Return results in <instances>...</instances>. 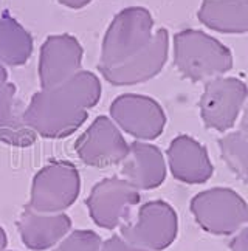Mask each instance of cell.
Listing matches in <instances>:
<instances>
[{"mask_svg": "<svg viewBox=\"0 0 248 251\" xmlns=\"http://www.w3.org/2000/svg\"><path fill=\"white\" fill-rule=\"evenodd\" d=\"M101 98L99 79L81 70L69 81L33 95L25 109L26 124L45 138H65L87 120V110Z\"/></svg>", "mask_w": 248, "mask_h": 251, "instance_id": "obj_1", "label": "cell"}, {"mask_svg": "<svg viewBox=\"0 0 248 251\" xmlns=\"http://www.w3.org/2000/svg\"><path fill=\"white\" fill-rule=\"evenodd\" d=\"M174 64L191 81H209L231 69L233 57L226 47L197 30H185L174 37Z\"/></svg>", "mask_w": 248, "mask_h": 251, "instance_id": "obj_2", "label": "cell"}, {"mask_svg": "<svg viewBox=\"0 0 248 251\" xmlns=\"http://www.w3.org/2000/svg\"><path fill=\"white\" fill-rule=\"evenodd\" d=\"M154 37V19L145 8L132 6L115 16L104 34L98 69L126 62L148 47Z\"/></svg>", "mask_w": 248, "mask_h": 251, "instance_id": "obj_3", "label": "cell"}, {"mask_svg": "<svg viewBox=\"0 0 248 251\" xmlns=\"http://www.w3.org/2000/svg\"><path fill=\"white\" fill-rule=\"evenodd\" d=\"M191 212L198 226L216 236H231L248 224V205L236 191L206 189L191 201Z\"/></svg>", "mask_w": 248, "mask_h": 251, "instance_id": "obj_4", "label": "cell"}, {"mask_svg": "<svg viewBox=\"0 0 248 251\" xmlns=\"http://www.w3.org/2000/svg\"><path fill=\"white\" fill-rule=\"evenodd\" d=\"M178 219L175 209L163 200L149 201L138 211L135 220H126L121 225V237L130 245L146 250L161 251L177 237Z\"/></svg>", "mask_w": 248, "mask_h": 251, "instance_id": "obj_5", "label": "cell"}, {"mask_svg": "<svg viewBox=\"0 0 248 251\" xmlns=\"http://www.w3.org/2000/svg\"><path fill=\"white\" fill-rule=\"evenodd\" d=\"M79 174L69 161H51L36 176L30 206L39 212H61L74 203Z\"/></svg>", "mask_w": 248, "mask_h": 251, "instance_id": "obj_6", "label": "cell"}, {"mask_svg": "<svg viewBox=\"0 0 248 251\" xmlns=\"http://www.w3.org/2000/svg\"><path fill=\"white\" fill-rule=\"evenodd\" d=\"M248 96L247 85L236 78H214L205 85L200 115L206 127L219 132L231 129L242 113Z\"/></svg>", "mask_w": 248, "mask_h": 251, "instance_id": "obj_7", "label": "cell"}, {"mask_svg": "<svg viewBox=\"0 0 248 251\" xmlns=\"http://www.w3.org/2000/svg\"><path fill=\"white\" fill-rule=\"evenodd\" d=\"M112 121L137 141H149L163 132L166 117L160 104L143 95H121L110 105Z\"/></svg>", "mask_w": 248, "mask_h": 251, "instance_id": "obj_8", "label": "cell"}, {"mask_svg": "<svg viewBox=\"0 0 248 251\" xmlns=\"http://www.w3.org/2000/svg\"><path fill=\"white\" fill-rule=\"evenodd\" d=\"M140 201V192L124 178L112 177L98 183L87 199L93 222L101 228L113 229L130 219V209Z\"/></svg>", "mask_w": 248, "mask_h": 251, "instance_id": "obj_9", "label": "cell"}, {"mask_svg": "<svg viewBox=\"0 0 248 251\" xmlns=\"http://www.w3.org/2000/svg\"><path fill=\"white\" fill-rule=\"evenodd\" d=\"M74 151L85 165L106 168L124 160L129 144L110 118L98 117L78 138Z\"/></svg>", "mask_w": 248, "mask_h": 251, "instance_id": "obj_10", "label": "cell"}, {"mask_svg": "<svg viewBox=\"0 0 248 251\" xmlns=\"http://www.w3.org/2000/svg\"><path fill=\"white\" fill-rule=\"evenodd\" d=\"M169 36L165 28L154 33L148 47L133 54L130 59L110 69H98L101 76L112 85H135L157 76L168 59Z\"/></svg>", "mask_w": 248, "mask_h": 251, "instance_id": "obj_11", "label": "cell"}, {"mask_svg": "<svg viewBox=\"0 0 248 251\" xmlns=\"http://www.w3.org/2000/svg\"><path fill=\"white\" fill-rule=\"evenodd\" d=\"M84 50L78 39L70 34L47 37L39 53L41 89H53L81 72Z\"/></svg>", "mask_w": 248, "mask_h": 251, "instance_id": "obj_12", "label": "cell"}, {"mask_svg": "<svg viewBox=\"0 0 248 251\" xmlns=\"http://www.w3.org/2000/svg\"><path fill=\"white\" fill-rule=\"evenodd\" d=\"M121 176L133 188L154 189L165 181L166 161L158 148L146 141H133L121 161Z\"/></svg>", "mask_w": 248, "mask_h": 251, "instance_id": "obj_13", "label": "cell"}, {"mask_svg": "<svg viewBox=\"0 0 248 251\" xmlns=\"http://www.w3.org/2000/svg\"><path fill=\"white\" fill-rule=\"evenodd\" d=\"M168 165L174 178L188 185H202L214 171L206 149L188 135H180L169 144Z\"/></svg>", "mask_w": 248, "mask_h": 251, "instance_id": "obj_14", "label": "cell"}, {"mask_svg": "<svg viewBox=\"0 0 248 251\" xmlns=\"http://www.w3.org/2000/svg\"><path fill=\"white\" fill-rule=\"evenodd\" d=\"M72 229V219L64 212H39L25 205L19 219V233L24 244L34 251L51 248Z\"/></svg>", "mask_w": 248, "mask_h": 251, "instance_id": "obj_15", "label": "cell"}, {"mask_svg": "<svg viewBox=\"0 0 248 251\" xmlns=\"http://www.w3.org/2000/svg\"><path fill=\"white\" fill-rule=\"evenodd\" d=\"M22 101L16 98V85L6 82L0 89V141L17 148H28L36 143L37 133L26 124Z\"/></svg>", "mask_w": 248, "mask_h": 251, "instance_id": "obj_16", "label": "cell"}, {"mask_svg": "<svg viewBox=\"0 0 248 251\" xmlns=\"http://www.w3.org/2000/svg\"><path fill=\"white\" fill-rule=\"evenodd\" d=\"M203 25L221 33L248 31V0H205L198 9Z\"/></svg>", "mask_w": 248, "mask_h": 251, "instance_id": "obj_17", "label": "cell"}, {"mask_svg": "<svg viewBox=\"0 0 248 251\" xmlns=\"http://www.w3.org/2000/svg\"><path fill=\"white\" fill-rule=\"evenodd\" d=\"M33 53V37L9 13L0 16V64L21 67Z\"/></svg>", "mask_w": 248, "mask_h": 251, "instance_id": "obj_18", "label": "cell"}, {"mask_svg": "<svg viewBox=\"0 0 248 251\" xmlns=\"http://www.w3.org/2000/svg\"><path fill=\"white\" fill-rule=\"evenodd\" d=\"M222 158L237 178L248 183V140L239 132L228 133L219 141Z\"/></svg>", "mask_w": 248, "mask_h": 251, "instance_id": "obj_19", "label": "cell"}, {"mask_svg": "<svg viewBox=\"0 0 248 251\" xmlns=\"http://www.w3.org/2000/svg\"><path fill=\"white\" fill-rule=\"evenodd\" d=\"M102 240L93 231H74L64 237L54 251H99Z\"/></svg>", "mask_w": 248, "mask_h": 251, "instance_id": "obj_20", "label": "cell"}, {"mask_svg": "<svg viewBox=\"0 0 248 251\" xmlns=\"http://www.w3.org/2000/svg\"><path fill=\"white\" fill-rule=\"evenodd\" d=\"M99 251H146V250H141V248L130 245L120 236H113L112 239L101 244Z\"/></svg>", "mask_w": 248, "mask_h": 251, "instance_id": "obj_21", "label": "cell"}, {"mask_svg": "<svg viewBox=\"0 0 248 251\" xmlns=\"http://www.w3.org/2000/svg\"><path fill=\"white\" fill-rule=\"evenodd\" d=\"M230 251H248V225L241 228L234 234L230 244Z\"/></svg>", "mask_w": 248, "mask_h": 251, "instance_id": "obj_22", "label": "cell"}, {"mask_svg": "<svg viewBox=\"0 0 248 251\" xmlns=\"http://www.w3.org/2000/svg\"><path fill=\"white\" fill-rule=\"evenodd\" d=\"M239 133L248 140V100L245 101V105L242 109V120H241V129Z\"/></svg>", "mask_w": 248, "mask_h": 251, "instance_id": "obj_23", "label": "cell"}, {"mask_svg": "<svg viewBox=\"0 0 248 251\" xmlns=\"http://www.w3.org/2000/svg\"><path fill=\"white\" fill-rule=\"evenodd\" d=\"M58 2L64 6H69V8H73V9H78V8H82L85 5H89L92 0H58Z\"/></svg>", "mask_w": 248, "mask_h": 251, "instance_id": "obj_24", "label": "cell"}, {"mask_svg": "<svg viewBox=\"0 0 248 251\" xmlns=\"http://www.w3.org/2000/svg\"><path fill=\"white\" fill-rule=\"evenodd\" d=\"M8 82V73H6V67L0 64V89Z\"/></svg>", "mask_w": 248, "mask_h": 251, "instance_id": "obj_25", "label": "cell"}, {"mask_svg": "<svg viewBox=\"0 0 248 251\" xmlns=\"http://www.w3.org/2000/svg\"><path fill=\"white\" fill-rule=\"evenodd\" d=\"M5 247H6V237H5L3 229L0 228V251H5Z\"/></svg>", "mask_w": 248, "mask_h": 251, "instance_id": "obj_26", "label": "cell"}]
</instances>
